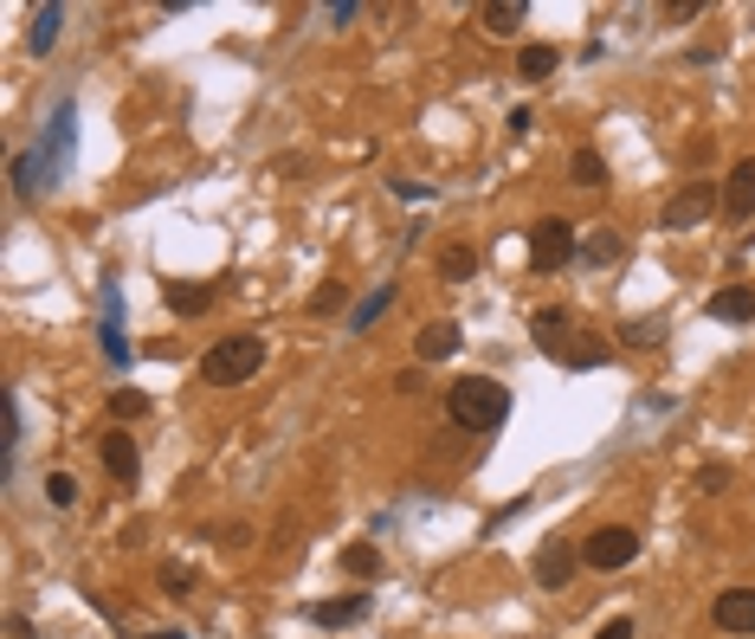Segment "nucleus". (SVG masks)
I'll list each match as a JSON object with an SVG mask.
<instances>
[{"label":"nucleus","mask_w":755,"mask_h":639,"mask_svg":"<svg viewBox=\"0 0 755 639\" xmlns=\"http://www.w3.org/2000/svg\"><path fill=\"white\" fill-rule=\"evenodd\" d=\"M446 414H453V426H465V433H497L504 420H510V388L492 375H458L453 388H446Z\"/></svg>","instance_id":"1"},{"label":"nucleus","mask_w":755,"mask_h":639,"mask_svg":"<svg viewBox=\"0 0 755 639\" xmlns=\"http://www.w3.org/2000/svg\"><path fill=\"white\" fill-rule=\"evenodd\" d=\"M259 369H265V337H252V330L220 337L200 355V381H207V388H239V381H252Z\"/></svg>","instance_id":"2"},{"label":"nucleus","mask_w":755,"mask_h":639,"mask_svg":"<svg viewBox=\"0 0 755 639\" xmlns=\"http://www.w3.org/2000/svg\"><path fill=\"white\" fill-rule=\"evenodd\" d=\"M568 259H581V233H575V226L556 220V214L529 226V265H536V271H562Z\"/></svg>","instance_id":"3"},{"label":"nucleus","mask_w":755,"mask_h":639,"mask_svg":"<svg viewBox=\"0 0 755 639\" xmlns=\"http://www.w3.org/2000/svg\"><path fill=\"white\" fill-rule=\"evenodd\" d=\"M633 556H640V536H633L627 524H607V529H594V536L581 543V563H588V568H601V575L627 568Z\"/></svg>","instance_id":"4"},{"label":"nucleus","mask_w":755,"mask_h":639,"mask_svg":"<svg viewBox=\"0 0 755 639\" xmlns=\"http://www.w3.org/2000/svg\"><path fill=\"white\" fill-rule=\"evenodd\" d=\"M717 207H723L717 182H684V188L665 200V233H684V226H697L704 214H717Z\"/></svg>","instance_id":"5"},{"label":"nucleus","mask_w":755,"mask_h":639,"mask_svg":"<svg viewBox=\"0 0 755 639\" xmlns=\"http://www.w3.org/2000/svg\"><path fill=\"white\" fill-rule=\"evenodd\" d=\"M536 581H542V588H568V575H575V568H581V543H568V536H549V543H542V549H536Z\"/></svg>","instance_id":"6"},{"label":"nucleus","mask_w":755,"mask_h":639,"mask_svg":"<svg viewBox=\"0 0 755 639\" xmlns=\"http://www.w3.org/2000/svg\"><path fill=\"white\" fill-rule=\"evenodd\" d=\"M97 452H104V472H111L116 485H136V472H143V452H136V440H130V433H104V440H97Z\"/></svg>","instance_id":"7"},{"label":"nucleus","mask_w":755,"mask_h":639,"mask_svg":"<svg viewBox=\"0 0 755 639\" xmlns=\"http://www.w3.org/2000/svg\"><path fill=\"white\" fill-rule=\"evenodd\" d=\"M723 214H730V220H749L755 214V155H743V162L730 168V182H723Z\"/></svg>","instance_id":"8"},{"label":"nucleus","mask_w":755,"mask_h":639,"mask_svg":"<svg viewBox=\"0 0 755 639\" xmlns=\"http://www.w3.org/2000/svg\"><path fill=\"white\" fill-rule=\"evenodd\" d=\"M711 620H717L723 633H755V588H730V595H717Z\"/></svg>","instance_id":"9"},{"label":"nucleus","mask_w":755,"mask_h":639,"mask_svg":"<svg viewBox=\"0 0 755 639\" xmlns=\"http://www.w3.org/2000/svg\"><path fill=\"white\" fill-rule=\"evenodd\" d=\"M529 330H536V349H542V355H556V349L575 337V317H568L562 303H542V310L529 317Z\"/></svg>","instance_id":"10"},{"label":"nucleus","mask_w":755,"mask_h":639,"mask_svg":"<svg viewBox=\"0 0 755 639\" xmlns=\"http://www.w3.org/2000/svg\"><path fill=\"white\" fill-rule=\"evenodd\" d=\"M717 323H755V285H723V291H711V303H704Z\"/></svg>","instance_id":"11"},{"label":"nucleus","mask_w":755,"mask_h":639,"mask_svg":"<svg viewBox=\"0 0 755 639\" xmlns=\"http://www.w3.org/2000/svg\"><path fill=\"white\" fill-rule=\"evenodd\" d=\"M369 595H342V601H317L310 607V627H355V620H369Z\"/></svg>","instance_id":"12"},{"label":"nucleus","mask_w":755,"mask_h":639,"mask_svg":"<svg viewBox=\"0 0 755 639\" xmlns=\"http://www.w3.org/2000/svg\"><path fill=\"white\" fill-rule=\"evenodd\" d=\"M458 342H465V330H458L453 317L426 323V330H420V362H446V355H458Z\"/></svg>","instance_id":"13"},{"label":"nucleus","mask_w":755,"mask_h":639,"mask_svg":"<svg viewBox=\"0 0 755 639\" xmlns=\"http://www.w3.org/2000/svg\"><path fill=\"white\" fill-rule=\"evenodd\" d=\"M556 65H562V52H556V45H542V39L517 52V78H529V84H542V78H556Z\"/></svg>","instance_id":"14"},{"label":"nucleus","mask_w":755,"mask_h":639,"mask_svg":"<svg viewBox=\"0 0 755 639\" xmlns=\"http://www.w3.org/2000/svg\"><path fill=\"white\" fill-rule=\"evenodd\" d=\"M387 303H394V285H375L369 298H362L355 310H349V337H369V330L381 323V310H387Z\"/></svg>","instance_id":"15"},{"label":"nucleus","mask_w":755,"mask_h":639,"mask_svg":"<svg viewBox=\"0 0 755 639\" xmlns=\"http://www.w3.org/2000/svg\"><path fill=\"white\" fill-rule=\"evenodd\" d=\"M524 0H492V7H478V20H485V33H497V39H510L517 27H524Z\"/></svg>","instance_id":"16"},{"label":"nucleus","mask_w":755,"mask_h":639,"mask_svg":"<svg viewBox=\"0 0 755 639\" xmlns=\"http://www.w3.org/2000/svg\"><path fill=\"white\" fill-rule=\"evenodd\" d=\"M168 310L175 317H207L214 310V285H168Z\"/></svg>","instance_id":"17"},{"label":"nucleus","mask_w":755,"mask_h":639,"mask_svg":"<svg viewBox=\"0 0 755 639\" xmlns=\"http://www.w3.org/2000/svg\"><path fill=\"white\" fill-rule=\"evenodd\" d=\"M620 252H627V239H620L613 226H601V233H588V239H581V265H613Z\"/></svg>","instance_id":"18"},{"label":"nucleus","mask_w":755,"mask_h":639,"mask_svg":"<svg viewBox=\"0 0 755 639\" xmlns=\"http://www.w3.org/2000/svg\"><path fill=\"white\" fill-rule=\"evenodd\" d=\"M59 27H65V7H39L27 45H33V52H52V45H59Z\"/></svg>","instance_id":"19"},{"label":"nucleus","mask_w":755,"mask_h":639,"mask_svg":"<svg viewBox=\"0 0 755 639\" xmlns=\"http://www.w3.org/2000/svg\"><path fill=\"white\" fill-rule=\"evenodd\" d=\"M665 337H672V330H665V317H633V323L620 330V342H627V349H659Z\"/></svg>","instance_id":"20"},{"label":"nucleus","mask_w":755,"mask_h":639,"mask_svg":"<svg viewBox=\"0 0 755 639\" xmlns=\"http://www.w3.org/2000/svg\"><path fill=\"white\" fill-rule=\"evenodd\" d=\"M342 568H349L355 581H375V575H381V549H375V543H349V549H342Z\"/></svg>","instance_id":"21"},{"label":"nucleus","mask_w":755,"mask_h":639,"mask_svg":"<svg viewBox=\"0 0 755 639\" xmlns=\"http://www.w3.org/2000/svg\"><path fill=\"white\" fill-rule=\"evenodd\" d=\"M568 175H575V188H601V182H607V162H601V150H575V162H568Z\"/></svg>","instance_id":"22"},{"label":"nucleus","mask_w":755,"mask_h":639,"mask_svg":"<svg viewBox=\"0 0 755 639\" xmlns=\"http://www.w3.org/2000/svg\"><path fill=\"white\" fill-rule=\"evenodd\" d=\"M472 271H478V252H472V246H446V252H439V278H472Z\"/></svg>","instance_id":"23"},{"label":"nucleus","mask_w":755,"mask_h":639,"mask_svg":"<svg viewBox=\"0 0 755 639\" xmlns=\"http://www.w3.org/2000/svg\"><path fill=\"white\" fill-rule=\"evenodd\" d=\"M111 414L116 420H143V414H149V394H143V388H116V394H111Z\"/></svg>","instance_id":"24"},{"label":"nucleus","mask_w":755,"mask_h":639,"mask_svg":"<svg viewBox=\"0 0 755 639\" xmlns=\"http://www.w3.org/2000/svg\"><path fill=\"white\" fill-rule=\"evenodd\" d=\"M45 497H52V511H72V504H77V478H72V472H52V478H45Z\"/></svg>","instance_id":"25"},{"label":"nucleus","mask_w":755,"mask_h":639,"mask_svg":"<svg viewBox=\"0 0 755 639\" xmlns=\"http://www.w3.org/2000/svg\"><path fill=\"white\" fill-rule=\"evenodd\" d=\"M342 303H349V285H323V291L310 298V310H317V317H337Z\"/></svg>","instance_id":"26"},{"label":"nucleus","mask_w":755,"mask_h":639,"mask_svg":"<svg viewBox=\"0 0 755 639\" xmlns=\"http://www.w3.org/2000/svg\"><path fill=\"white\" fill-rule=\"evenodd\" d=\"M162 588H168V595H188V588H194V575H188L182 563H168V568H162Z\"/></svg>","instance_id":"27"},{"label":"nucleus","mask_w":755,"mask_h":639,"mask_svg":"<svg viewBox=\"0 0 755 639\" xmlns=\"http://www.w3.org/2000/svg\"><path fill=\"white\" fill-rule=\"evenodd\" d=\"M387 188L401 194V200H426V182H407V175H394V182H387Z\"/></svg>","instance_id":"28"},{"label":"nucleus","mask_w":755,"mask_h":639,"mask_svg":"<svg viewBox=\"0 0 755 639\" xmlns=\"http://www.w3.org/2000/svg\"><path fill=\"white\" fill-rule=\"evenodd\" d=\"M594 639H633V620H627V614H613V620H607Z\"/></svg>","instance_id":"29"},{"label":"nucleus","mask_w":755,"mask_h":639,"mask_svg":"<svg viewBox=\"0 0 755 639\" xmlns=\"http://www.w3.org/2000/svg\"><path fill=\"white\" fill-rule=\"evenodd\" d=\"M143 639H182V633H175V627H162V633H143Z\"/></svg>","instance_id":"30"}]
</instances>
